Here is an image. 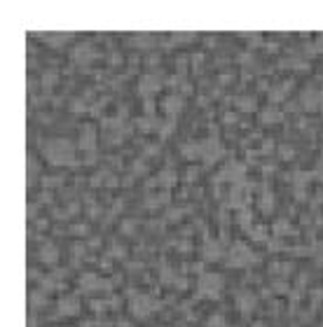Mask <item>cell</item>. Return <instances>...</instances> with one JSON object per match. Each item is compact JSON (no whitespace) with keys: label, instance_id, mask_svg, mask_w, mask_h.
<instances>
[{"label":"cell","instance_id":"cell-1","mask_svg":"<svg viewBox=\"0 0 323 327\" xmlns=\"http://www.w3.org/2000/svg\"><path fill=\"white\" fill-rule=\"evenodd\" d=\"M42 152H45L49 164H71L73 157H75L73 143L66 141V138H49L42 145Z\"/></svg>","mask_w":323,"mask_h":327},{"label":"cell","instance_id":"cell-2","mask_svg":"<svg viewBox=\"0 0 323 327\" xmlns=\"http://www.w3.org/2000/svg\"><path fill=\"white\" fill-rule=\"evenodd\" d=\"M82 136H80V145L84 147V150H91L94 147V126H82Z\"/></svg>","mask_w":323,"mask_h":327},{"label":"cell","instance_id":"cell-3","mask_svg":"<svg viewBox=\"0 0 323 327\" xmlns=\"http://www.w3.org/2000/svg\"><path fill=\"white\" fill-rule=\"evenodd\" d=\"M157 87H160V82H155V77H143V82H141V94H150Z\"/></svg>","mask_w":323,"mask_h":327},{"label":"cell","instance_id":"cell-4","mask_svg":"<svg viewBox=\"0 0 323 327\" xmlns=\"http://www.w3.org/2000/svg\"><path fill=\"white\" fill-rule=\"evenodd\" d=\"M183 106V101L176 96H169V101H164V108L169 110V112H173V110H178V108Z\"/></svg>","mask_w":323,"mask_h":327},{"label":"cell","instance_id":"cell-5","mask_svg":"<svg viewBox=\"0 0 323 327\" xmlns=\"http://www.w3.org/2000/svg\"><path fill=\"white\" fill-rule=\"evenodd\" d=\"M277 110H265L262 112V122H277Z\"/></svg>","mask_w":323,"mask_h":327},{"label":"cell","instance_id":"cell-6","mask_svg":"<svg viewBox=\"0 0 323 327\" xmlns=\"http://www.w3.org/2000/svg\"><path fill=\"white\" fill-rule=\"evenodd\" d=\"M239 106H242L243 110H253V108H255V101H253V98L251 101H239Z\"/></svg>","mask_w":323,"mask_h":327}]
</instances>
